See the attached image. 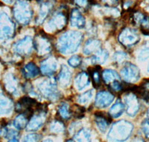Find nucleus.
Segmentation results:
<instances>
[{"mask_svg": "<svg viewBox=\"0 0 149 142\" xmlns=\"http://www.w3.org/2000/svg\"><path fill=\"white\" fill-rule=\"evenodd\" d=\"M60 112L61 114V116L63 117H67L69 116V112H68V108L66 105L63 104L61 107H60Z\"/></svg>", "mask_w": 149, "mask_h": 142, "instance_id": "nucleus-10", "label": "nucleus"}, {"mask_svg": "<svg viewBox=\"0 0 149 142\" xmlns=\"http://www.w3.org/2000/svg\"><path fill=\"white\" fill-rule=\"evenodd\" d=\"M24 75L29 78V77H34L39 73V69L37 68L35 64L33 63H29L24 68Z\"/></svg>", "mask_w": 149, "mask_h": 142, "instance_id": "nucleus-3", "label": "nucleus"}, {"mask_svg": "<svg viewBox=\"0 0 149 142\" xmlns=\"http://www.w3.org/2000/svg\"><path fill=\"white\" fill-rule=\"evenodd\" d=\"M122 74L125 79L129 82H136L139 79V70L134 64H129L128 66L124 67L122 70Z\"/></svg>", "mask_w": 149, "mask_h": 142, "instance_id": "nucleus-1", "label": "nucleus"}, {"mask_svg": "<svg viewBox=\"0 0 149 142\" xmlns=\"http://www.w3.org/2000/svg\"><path fill=\"white\" fill-rule=\"evenodd\" d=\"M124 41L125 44L127 45H133L134 44H136L139 41V36L136 34L135 32H133L131 29H127L125 32L124 34Z\"/></svg>", "mask_w": 149, "mask_h": 142, "instance_id": "nucleus-2", "label": "nucleus"}, {"mask_svg": "<svg viewBox=\"0 0 149 142\" xmlns=\"http://www.w3.org/2000/svg\"><path fill=\"white\" fill-rule=\"evenodd\" d=\"M81 63V58L79 56H74L69 60V64L72 67H77Z\"/></svg>", "mask_w": 149, "mask_h": 142, "instance_id": "nucleus-9", "label": "nucleus"}, {"mask_svg": "<svg viewBox=\"0 0 149 142\" xmlns=\"http://www.w3.org/2000/svg\"><path fill=\"white\" fill-rule=\"evenodd\" d=\"M99 70H100V67H95L93 70L90 71V76L93 79V82L96 87V85H100V74H99Z\"/></svg>", "mask_w": 149, "mask_h": 142, "instance_id": "nucleus-4", "label": "nucleus"}, {"mask_svg": "<svg viewBox=\"0 0 149 142\" xmlns=\"http://www.w3.org/2000/svg\"><path fill=\"white\" fill-rule=\"evenodd\" d=\"M124 111V105L123 104L120 103H118L113 106V108L110 109V113L114 117H119Z\"/></svg>", "mask_w": 149, "mask_h": 142, "instance_id": "nucleus-5", "label": "nucleus"}, {"mask_svg": "<svg viewBox=\"0 0 149 142\" xmlns=\"http://www.w3.org/2000/svg\"><path fill=\"white\" fill-rule=\"evenodd\" d=\"M25 125H26V116L24 115L18 116L14 120V126L17 129H21L24 128Z\"/></svg>", "mask_w": 149, "mask_h": 142, "instance_id": "nucleus-6", "label": "nucleus"}, {"mask_svg": "<svg viewBox=\"0 0 149 142\" xmlns=\"http://www.w3.org/2000/svg\"><path fill=\"white\" fill-rule=\"evenodd\" d=\"M149 57V47L146 48L142 51L139 55V58L142 60H145Z\"/></svg>", "mask_w": 149, "mask_h": 142, "instance_id": "nucleus-11", "label": "nucleus"}, {"mask_svg": "<svg viewBox=\"0 0 149 142\" xmlns=\"http://www.w3.org/2000/svg\"><path fill=\"white\" fill-rule=\"evenodd\" d=\"M142 127L146 136L149 138V119L145 120V121L142 123Z\"/></svg>", "mask_w": 149, "mask_h": 142, "instance_id": "nucleus-8", "label": "nucleus"}, {"mask_svg": "<svg viewBox=\"0 0 149 142\" xmlns=\"http://www.w3.org/2000/svg\"><path fill=\"white\" fill-rule=\"evenodd\" d=\"M148 72H149V64H148Z\"/></svg>", "mask_w": 149, "mask_h": 142, "instance_id": "nucleus-12", "label": "nucleus"}, {"mask_svg": "<svg viewBox=\"0 0 149 142\" xmlns=\"http://www.w3.org/2000/svg\"><path fill=\"white\" fill-rule=\"evenodd\" d=\"M103 76L104 82L110 81V79H112L111 78H118V75H117V73H116L115 71L110 70L104 71L103 73Z\"/></svg>", "mask_w": 149, "mask_h": 142, "instance_id": "nucleus-7", "label": "nucleus"}]
</instances>
